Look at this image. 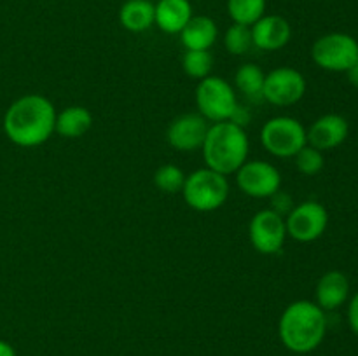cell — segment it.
<instances>
[{
  "label": "cell",
  "mask_w": 358,
  "mask_h": 356,
  "mask_svg": "<svg viewBox=\"0 0 358 356\" xmlns=\"http://www.w3.org/2000/svg\"><path fill=\"white\" fill-rule=\"evenodd\" d=\"M247 131L233 121L213 122L203 142L201 152L206 168L220 175H233L248 161Z\"/></svg>",
  "instance_id": "3"
},
{
  "label": "cell",
  "mask_w": 358,
  "mask_h": 356,
  "mask_svg": "<svg viewBox=\"0 0 358 356\" xmlns=\"http://www.w3.org/2000/svg\"><path fill=\"white\" fill-rule=\"evenodd\" d=\"M236 185L248 198H273L282 187V175L268 161H247L236 171Z\"/></svg>",
  "instance_id": "10"
},
{
  "label": "cell",
  "mask_w": 358,
  "mask_h": 356,
  "mask_svg": "<svg viewBox=\"0 0 358 356\" xmlns=\"http://www.w3.org/2000/svg\"><path fill=\"white\" fill-rule=\"evenodd\" d=\"M311 58L327 72H348L358 59V42L341 31L322 35L311 47Z\"/></svg>",
  "instance_id": "7"
},
{
  "label": "cell",
  "mask_w": 358,
  "mask_h": 356,
  "mask_svg": "<svg viewBox=\"0 0 358 356\" xmlns=\"http://www.w3.org/2000/svg\"><path fill=\"white\" fill-rule=\"evenodd\" d=\"M93 126V114L86 107L80 105H72L65 110L56 112V124L55 133L69 140L80 138L86 135Z\"/></svg>",
  "instance_id": "18"
},
{
  "label": "cell",
  "mask_w": 358,
  "mask_h": 356,
  "mask_svg": "<svg viewBox=\"0 0 358 356\" xmlns=\"http://www.w3.org/2000/svg\"><path fill=\"white\" fill-rule=\"evenodd\" d=\"M178 35L185 51H208L219 37V28L212 17L192 16Z\"/></svg>",
  "instance_id": "17"
},
{
  "label": "cell",
  "mask_w": 358,
  "mask_h": 356,
  "mask_svg": "<svg viewBox=\"0 0 358 356\" xmlns=\"http://www.w3.org/2000/svg\"><path fill=\"white\" fill-rule=\"evenodd\" d=\"M227 14L233 23L252 27L266 14V0H227Z\"/></svg>",
  "instance_id": "21"
},
{
  "label": "cell",
  "mask_w": 358,
  "mask_h": 356,
  "mask_svg": "<svg viewBox=\"0 0 358 356\" xmlns=\"http://www.w3.org/2000/svg\"><path fill=\"white\" fill-rule=\"evenodd\" d=\"M248 239L255 251L275 255L283 248L287 239L285 218L275 209H261L248 223Z\"/></svg>",
  "instance_id": "9"
},
{
  "label": "cell",
  "mask_w": 358,
  "mask_h": 356,
  "mask_svg": "<svg viewBox=\"0 0 358 356\" xmlns=\"http://www.w3.org/2000/svg\"><path fill=\"white\" fill-rule=\"evenodd\" d=\"M185 175L175 164H163L154 173V185L164 194H177L184 187Z\"/></svg>",
  "instance_id": "23"
},
{
  "label": "cell",
  "mask_w": 358,
  "mask_h": 356,
  "mask_svg": "<svg viewBox=\"0 0 358 356\" xmlns=\"http://www.w3.org/2000/svg\"><path fill=\"white\" fill-rule=\"evenodd\" d=\"M350 297V281L345 272L329 271L318 279L315 290V302L324 311H334L341 307Z\"/></svg>",
  "instance_id": "16"
},
{
  "label": "cell",
  "mask_w": 358,
  "mask_h": 356,
  "mask_svg": "<svg viewBox=\"0 0 358 356\" xmlns=\"http://www.w3.org/2000/svg\"><path fill=\"white\" fill-rule=\"evenodd\" d=\"M348 79H350V82L353 84V86H357L358 87V59H357V63L355 65L352 66V68L348 70Z\"/></svg>",
  "instance_id": "28"
},
{
  "label": "cell",
  "mask_w": 358,
  "mask_h": 356,
  "mask_svg": "<svg viewBox=\"0 0 358 356\" xmlns=\"http://www.w3.org/2000/svg\"><path fill=\"white\" fill-rule=\"evenodd\" d=\"M194 98L198 114L208 122L231 121L240 108L234 87L226 79L217 75H208L199 80Z\"/></svg>",
  "instance_id": "5"
},
{
  "label": "cell",
  "mask_w": 358,
  "mask_h": 356,
  "mask_svg": "<svg viewBox=\"0 0 358 356\" xmlns=\"http://www.w3.org/2000/svg\"><path fill=\"white\" fill-rule=\"evenodd\" d=\"M208 121L201 114H182L170 122L166 129V142L178 152H194L201 150L203 142L208 133Z\"/></svg>",
  "instance_id": "12"
},
{
  "label": "cell",
  "mask_w": 358,
  "mask_h": 356,
  "mask_svg": "<svg viewBox=\"0 0 358 356\" xmlns=\"http://www.w3.org/2000/svg\"><path fill=\"white\" fill-rule=\"evenodd\" d=\"M254 45L252 42V31L250 27H245V24H236L233 23L224 34V47L229 54L241 56L245 52H248V49Z\"/></svg>",
  "instance_id": "24"
},
{
  "label": "cell",
  "mask_w": 358,
  "mask_h": 356,
  "mask_svg": "<svg viewBox=\"0 0 358 356\" xmlns=\"http://www.w3.org/2000/svg\"><path fill=\"white\" fill-rule=\"evenodd\" d=\"M119 23L131 34H142L154 24V3L150 0H126L119 9Z\"/></svg>",
  "instance_id": "19"
},
{
  "label": "cell",
  "mask_w": 358,
  "mask_h": 356,
  "mask_svg": "<svg viewBox=\"0 0 358 356\" xmlns=\"http://www.w3.org/2000/svg\"><path fill=\"white\" fill-rule=\"evenodd\" d=\"M294 159H296L297 171L306 175V177H313V175H318L324 170V154H322V150L315 149V147L311 145L303 147V149L294 156Z\"/></svg>",
  "instance_id": "25"
},
{
  "label": "cell",
  "mask_w": 358,
  "mask_h": 356,
  "mask_svg": "<svg viewBox=\"0 0 358 356\" xmlns=\"http://www.w3.org/2000/svg\"><path fill=\"white\" fill-rule=\"evenodd\" d=\"M350 126L343 115L325 114L306 129L308 145L318 150H332L348 138Z\"/></svg>",
  "instance_id": "14"
},
{
  "label": "cell",
  "mask_w": 358,
  "mask_h": 356,
  "mask_svg": "<svg viewBox=\"0 0 358 356\" xmlns=\"http://www.w3.org/2000/svg\"><path fill=\"white\" fill-rule=\"evenodd\" d=\"M182 68L191 79H205L213 68V58L208 51H185L182 56Z\"/></svg>",
  "instance_id": "22"
},
{
  "label": "cell",
  "mask_w": 358,
  "mask_h": 356,
  "mask_svg": "<svg viewBox=\"0 0 358 356\" xmlns=\"http://www.w3.org/2000/svg\"><path fill=\"white\" fill-rule=\"evenodd\" d=\"M192 16L189 0H159L154 3V24L168 35L180 34Z\"/></svg>",
  "instance_id": "15"
},
{
  "label": "cell",
  "mask_w": 358,
  "mask_h": 356,
  "mask_svg": "<svg viewBox=\"0 0 358 356\" xmlns=\"http://www.w3.org/2000/svg\"><path fill=\"white\" fill-rule=\"evenodd\" d=\"M252 42L261 51H278L290 42L292 27L278 14H264L250 27Z\"/></svg>",
  "instance_id": "13"
},
{
  "label": "cell",
  "mask_w": 358,
  "mask_h": 356,
  "mask_svg": "<svg viewBox=\"0 0 358 356\" xmlns=\"http://www.w3.org/2000/svg\"><path fill=\"white\" fill-rule=\"evenodd\" d=\"M327 332L325 311L311 300H296L285 307L278 321V334L289 351L304 355L322 344Z\"/></svg>",
  "instance_id": "2"
},
{
  "label": "cell",
  "mask_w": 358,
  "mask_h": 356,
  "mask_svg": "<svg viewBox=\"0 0 358 356\" xmlns=\"http://www.w3.org/2000/svg\"><path fill=\"white\" fill-rule=\"evenodd\" d=\"M56 108L42 94H24L9 105L3 115V133L17 147L31 149L55 133Z\"/></svg>",
  "instance_id": "1"
},
{
  "label": "cell",
  "mask_w": 358,
  "mask_h": 356,
  "mask_svg": "<svg viewBox=\"0 0 358 356\" xmlns=\"http://www.w3.org/2000/svg\"><path fill=\"white\" fill-rule=\"evenodd\" d=\"M185 205L199 213H210L222 208L229 195V181L210 168H199L185 177L182 187Z\"/></svg>",
  "instance_id": "4"
},
{
  "label": "cell",
  "mask_w": 358,
  "mask_h": 356,
  "mask_svg": "<svg viewBox=\"0 0 358 356\" xmlns=\"http://www.w3.org/2000/svg\"><path fill=\"white\" fill-rule=\"evenodd\" d=\"M329 223V213L324 205L317 201H304L292 206L285 216L287 236L297 243H311L322 237Z\"/></svg>",
  "instance_id": "8"
},
{
  "label": "cell",
  "mask_w": 358,
  "mask_h": 356,
  "mask_svg": "<svg viewBox=\"0 0 358 356\" xmlns=\"http://www.w3.org/2000/svg\"><path fill=\"white\" fill-rule=\"evenodd\" d=\"M266 73L261 66L255 63H245L234 73V87L250 100L262 98V87H264Z\"/></svg>",
  "instance_id": "20"
},
{
  "label": "cell",
  "mask_w": 358,
  "mask_h": 356,
  "mask_svg": "<svg viewBox=\"0 0 358 356\" xmlns=\"http://www.w3.org/2000/svg\"><path fill=\"white\" fill-rule=\"evenodd\" d=\"M0 356H16V351L9 342L0 341Z\"/></svg>",
  "instance_id": "27"
},
{
  "label": "cell",
  "mask_w": 358,
  "mask_h": 356,
  "mask_svg": "<svg viewBox=\"0 0 358 356\" xmlns=\"http://www.w3.org/2000/svg\"><path fill=\"white\" fill-rule=\"evenodd\" d=\"M306 93V79L290 66H280L266 73L262 98L275 107H290L303 100Z\"/></svg>",
  "instance_id": "11"
},
{
  "label": "cell",
  "mask_w": 358,
  "mask_h": 356,
  "mask_svg": "<svg viewBox=\"0 0 358 356\" xmlns=\"http://www.w3.org/2000/svg\"><path fill=\"white\" fill-rule=\"evenodd\" d=\"M261 143L271 156L289 159L308 145L306 128L296 117L276 115L262 124Z\"/></svg>",
  "instance_id": "6"
},
{
  "label": "cell",
  "mask_w": 358,
  "mask_h": 356,
  "mask_svg": "<svg viewBox=\"0 0 358 356\" xmlns=\"http://www.w3.org/2000/svg\"><path fill=\"white\" fill-rule=\"evenodd\" d=\"M348 323L350 328L358 335V292L352 297L348 304Z\"/></svg>",
  "instance_id": "26"
}]
</instances>
